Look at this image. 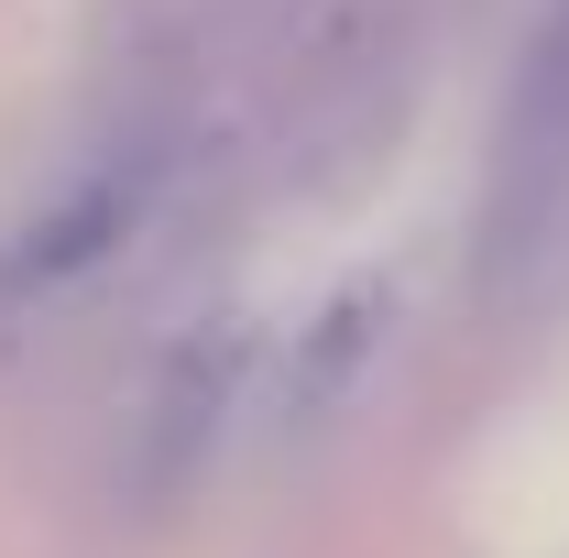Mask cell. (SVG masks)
<instances>
[{
  "label": "cell",
  "mask_w": 569,
  "mask_h": 558,
  "mask_svg": "<svg viewBox=\"0 0 569 558\" xmlns=\"http://www.w3.org/2000/svg\"><path fill=\"white\" fill-rule=\"evenodd\" d=\"M482 296L537 307L569 296V0L537 22L526 67L493 121V187H482Z\"/></svg>",
  "instance_id": "6da1fadb"
},
{
  "label": "cell",
  "mask_w": 569,
  "mask_h": 558,
  "mask_svg": "<svg viewBox=\"0 0 569 558\" xmlns=\"http://www.w3.org/2000/svg\"><path fill=\"white\" fill-rule=\"evenodd\" d=\"M241 383H252V329L241 318H209L198 340L164 350V372L142 383V406H132V438H121V471H132L142 504H176V492L209 482L219 438L241 417Z\"/></svg>",
  "instance_id": "7a4b0ae2"
},
{
  "label": "cell",
  "mask_w": 569,
  "mask_h": 558,
  "mask_svg": "<svg viewBox=\"0 0 569 558\" xmlns=\"http://www.w3.org/2000/svg\"><path fill=\"white\" fill-rule=\"evenodd\" d=\"M383 350H395V285H351V296H329L296 340H284L274 383H263V417H274L284 449H307V438H329V427H351L372 406V372H383Z\"/></svg>",
  "instance_id": "3957f363"
}]
</instances>
